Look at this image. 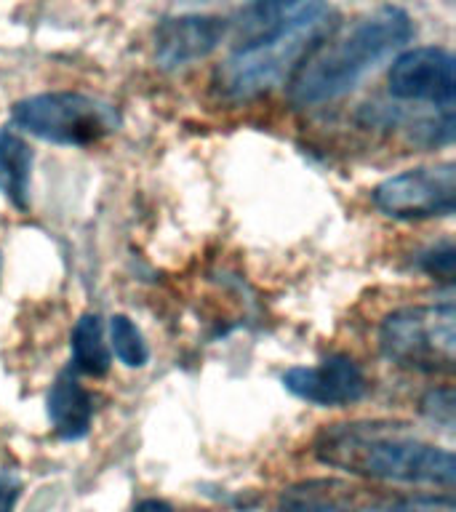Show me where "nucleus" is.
<instances>
[{"instance_id":"obj_1","label":"nucleus","mask_w":456,"mask_h":512,"mask_svg":"<svg viewBox=\"0 0 456 512\" xmlns=\"http://www.w3.org/2000/svg\"><path fill=\"white\" fill-rule=\"evenodd\" d=\"M326 16V0H248L235 22L230 56L219 72L224 94L248 99L286 78Z\"/></svg>"},{"instance_id":"obj_2","label":"nucleus","mask_w":456,"mask_h":512,"mask_svg":"<svg viewBox=\"0 0 456 512\" xmlns=\"http://www.w3.org/2000/svg\"><path fill=\"white\" fill-rule=\"evenodd\" d=\"M312 451L318 462L363 478L408 486H454V454L427 443L403 424H331L320 432Z\"/></svg>"},{"instance_id":"obj_3","label":"nucleus","mask_w":456,"mask_h":512,"mask_svg":"<svg viewBox=\"0 0 456 512\" xmlns=\"http://www.w3.org/2000/svg\"><path fill=\"white\" fill-rule=\"evenodd\" d=\"M414 38V22L400 6H384L368 11L350 30L328 43H318L302 64H296L288 96L299 107L331 102L350 94L368 72L384 59L398 54Z\"/></svg>"},{"instance_id":"obj_4","label":"nucleus","mask_w":456,"mask_h":512,"mask_svg":"<svg viewBox=\"0 0 456 512\" xmlns=\"http://www.w3.org/2000/svg\"><path fill=\"white\" fill-rule=\"evenodd\" d=\"M379 347L395 366L440 374L456 360L454 302L400 307L382 320Z\"/></svg>"},{"instance_id":"obj_5","label":"nucleus","mask_w":456,"mask_h":512,"mask_svg":"<svg viewBox=\"0 0 456 512\" xmlns=\"http://www.w3.org/2000/svg\"><path fill=\"white\" fill-rule=\"evenodd\" d=\"M16 128L43 142L64 147H91L118 128V115L107 102L78 91H48L14 104Z\"/></svg>"},{"instance_id":"obj_6","label":"nucleus","mask_w":456,"mask_h":512,"mask_svg":"<svg viewBox=\"0 0 456 512\" xmlns=\"http://www.w3.org/2000/svg\"><path fill=\"white\" fill-rule=\"evenodd\" d=\"M374 206L392 219H435L456 211V166L408 168L403 174L384 179L374 190Z\"/></svg>"},{"instance_id":"obj_7","label":"nucleus","mask_w":456,"mask_h":512,"mask_svg":"<svg viewBox=\"0 0 456 512\" xmlns=\"http://www.w3.org/2000/svg\"><path fill=\"white\" fill-rule=\"evenodd\" d=\"M387 86L400 102L435 104L448 112L456 99L454 56L440 46L408 48L395 56Z\"/></svg>"},{"instance_id":"obj_8","label":"nucleus","mask_w":456,"mask_h":512,"mask_svg":"<svg viewBox=\"0 0 456 512\" xmlns=\"http://www.w3.org/2000/svg\"><path fill=\"white\" fill-rule=\"evenodd\" d=\"M283 387L312 406H350L366 395L368 382L347 355H328L318 366H294L283 374Z\"/></svg>"},{"instance_id":"obj_9","label":"nucleus","mask_w":456,"mask_h":512,"mask_svg":"<svg viewBox=\"0 0 456 512\" xmlns=\"http://www.w3.org/2000/svg\"><path fill=\"white\" fill-rule=\"evenodd\" d=\"M230 24L222 16H166L155 30V59L163 70H184L222 46Z\"/></svg>"},{"instance_id":"obj_10","label":"nucleus","mask_w":456,"mask_h":512,"mask_svg":"<svg viewBox=\"0 0 456 512\" xmlns=\"http://www.w3.org/2000/svg\"><path fill=\"white\" fill-rule=\"evenodd\" d=\"M48 419L59 438H86L94 422V398L72 371H62L48 390Z\"/></svg>"},{"instance_id":"obj_11","label":"nucleus","mask_w":456,"mask_h":512,"mask_svg":"<svg viewBox=\"0 0 456 512\" xmlns=\"http://www.w3.org/2000/svg\"><path fill=\"white\" fill-rule=\"evenodd\" d=\"M30 174V144L6 126L0 131V192H3L19 211H24L27 203H30Z\"/></svg>"},{"instance_id":"obj_12","label":"nucleus","mask_w":456,"mask_h":512,"mask_svg":"<svg viewBox=\"0 0 456 512\" xmlns=\"http://www.w3.org/2000/svg\"><path fill=\"white\" fill-rule=\"evenodd\" d=\"M70 352L72 366L80 374L104 376L110 371V350H107V342H104L102 318L99 315H94V312L80 315L70 334Z\"/></svg>"},{"instance_id":"obj_13","label":"nucleus","mask_w":456,"mask_h":512,"mask_svg":"<svg viewBox=\"0 0 456 512\" xmlns=\"http://www.w3.org/2000/svg\"><path fill=\"white\" fill-rule=\"evenodd\" d=\"M278 512H355L350 504L328 491V483H302L280 496Z\"/></svg>"},{"instance_id":"obj_14","label":"nucleus","mask_w":456,"mask_h":512,"mask_svg":"<svg viewBox=\"0 0 456 512\" xmlns=\"http://www.w3.org/2000/svg\"><path fill=\"white\" fill-rule=\"evenodd\" d=\"M110 339L112 350L118 355V360L128 368H142L150 360V350L144 342L142 331L134 326V320L126 315H112L110 320Z\"/></svg>"},{"instance_id":"obj_15","label":"nucleus","mask_w":456,"mask_h":512,"mask_svg":"<svg viewBox=\"0 0 456 512\" xmlns=\"http://www.w3.org/2000/svg\"><path fill=\"white\" fill-rule=\"evenodd\" d=\"M454 259V246H451V243H443V246L430 248V251L419 259V267H422L427 275H435V278L440 280H451L454 278Z\"/></svg>"},{"instance_id":"obj_16","label":"nucleus","mask_w":456,"mask_h":512,"mask_svg":"<svg viewBox=\"0 0 456 512\" xmlns=\"http://www.w3.org/2000/svg\"><path fill=\"white\" fill-rule=\"evenodd\" d=\"M379 512H454L451 496H414V499H400Z\"/></svg>"},{"instance_id":"obj_17","label":"nucleus","mask_w":456,"mask_h":512,"mask_svg":"<svg viewBox=\"0 0 456 512\" xmlns=\"http://www.w3.org/2000/svg\"><path fill=\"white\" fill-rule=\"evenodd\" d=\"M22 496V480L11 472H0V512H14Z\"/></svg>"},{"instance_id":"obj_18","label":"nucleus","mask_w":456,"mask_h":512,"mask_svg":"<svg viewBox=\"0 0 456 512\" xmlns=\"http://www.w3.org/2000/svg\"><path fill=\"white\" fill-rule=\"evenodd\" d=\"M134 512H174V507L163 499H144L134 507Z\"/></svg>"},{"instance_id":"obj_19","label":"nucleus","mask_w":456,"mask_h":512,"mask_svg":"<svg viewBox=\"0 0 456 512\" xmlns=\"http://www.w3.org/2000/svg\"><path fill=\"white\" fill-rule=\"evenodd\" d=\"M0 272H3V254H0Z\"/></svg>"}]
</instances>
